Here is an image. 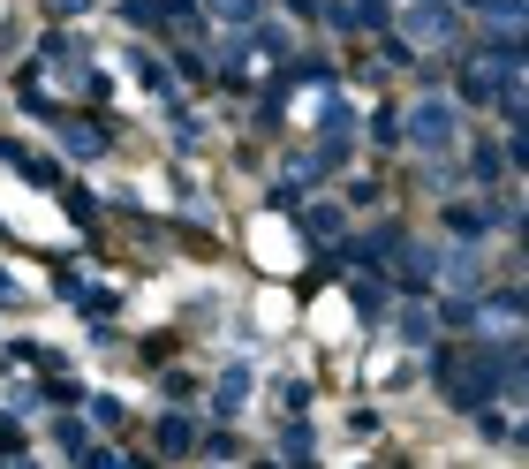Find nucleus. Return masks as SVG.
Here are the masks:
<instances>
[{
	"instance_id": "1",
	"label": "nucleus",
	"mask_w": 529,
	"mask_h": 469,
	"mask_svg": "<svg viewBox=\"0 0 529 469\" xmlns=\"http://www.w3.org/2000/svg\"><path fill=\"white\" fill-rule=\"evenodd\" d=\"M454 129H461V114L446 99H424L409 114V137H416V152H446V144H454Z\"/></svg>"
},
{
	"instance_id": "2",
	"label": "nucleus",
	"mask_w": 529,
	"mask_h": 469,
	"mask_svg": "<svg viewBox=\"0 0 529 469\" xmlns=\"http://www.w3.org/2000/svg\"><path fill=\"white\" fill-rule=\"evenodd\" d=\"M461 23H454V0H409V38H424V46H446Z\"/></svg>"
},
{
	"instance_id": "3",
	"label": "nucleus",
	"mask_w": 529,
	"mask_h": 469,
	"mask_svg": "<svg viewBox=\"0 0 529 469\" xmlns=\"http://www.w3.org/2000/svg\"><path fill=\"white\" fill-rule=\"evenodd\" d=\"M212 401H220V417H235V409H242V401H250V371H220V394H212Z\"/></svg>"
},
{
	"instance_id": "4",
	"label": "nucleus",
	"mask_w": 529,
	"mask_h": 469,
	"mask_svg": "<svg viewBox=\"0 0 529 469\" xmlns=\"http://www.w3.org/2000/svg\"><path fill=\"white\" fill-rule=\"evenodd\" d=\"M401 341H409V348H431V311H424V303H409V311H401Z\"/></svg>"
},
{
	"instance_id": "5",
	"label": "nucleus",
	"mask_w": 529,
	"mask_h": 469,
	"mask_svg": "<svg viewBox=\"0 0 529 469\" xmlns=\"http://www.w3.org/2000/svg\"><path fill=\"white\" fill-rule=\"evenodd\" d=\"M212 16H220V23H235V31H250V23L265 16V8H257V0H212Z\"/></svg>"
},
{
	"instance_id": "6",
	"label": "nucleus",
	"mask_w": 529,
	"mask_h": 469,
	"mask_svg": "<svg viewBox=\"0 0 529 469\" xmlns=\"http://www.w3.org/2000/svg\"><path fill=\"white\" fill-rule=\"evenodd\" d=\"M189 447H197V432H189L182 417H167V424H159V454H189Z\"/></svg>"
},
{
	"instance_id": "7",
	"label": "nucleus",
	"mask_w": 529,
	"mask_h": 469,
	"mask_svg": "<svg viewBox=\"0 0 529 469\" xmlns=\"http://www.w3.org/2000/svg\"><path fill=\"white\" fill-rule=\"evenodd\" d=\"M69 152H76V159H99V152H106V137L84 122V129H69Z\"/></svg>"
},
{
	"instance_id": "8",
	"label": "nucleus",
	"mask_w": 529,
	"mask_h": 469,
	"mask_svg": "<svg viewBox=\"0 0 529 469\" xmlns=\"http://www.w3.org/2000/svg\"><path fill=\"white\" fill-rule=\"evenodd\" d=\"M303 227H310V235H333V227H341V205H310Z\"/></svg>"
},
{
	"instance_id": "9",
	"label": "nucleus",
	"mask_w": 529,
	"mask_h": 469,
	"mask_svg": "<svg viewBox=\"0 0 529 469\" xmlns=\"http://www.w3.org/2000/svg\"><path fill=\"white\" fill-rule=\"evenodd\" d=\"M288 8H295V16H310V8H318V0H288Z\"/></svg>"
}]
</instances>
